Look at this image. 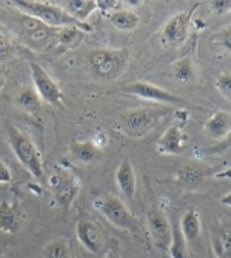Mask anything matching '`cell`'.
<instances>
[{
  "label": "cell",
  "mask_w": 231,
  "mask_h": 258,
  "mask_svg": "<svg viewBox=\"0 0 231 258\" xmlns=\"http://www.w3.org/2000/svg\"><path fill=\"white\" fill-rule=\"evenodd\" d=\"M156 149L162 155H182L187 149V136L179 125H171L157 139Z\"/></svg>",
  "instance_id": "obj_14"
},
{
  "label": "cell",
  "mask_w": 231,
  "mask_h": 258,
  "mask_svg": "<svg viewBox=\"0 0 231 258\" xmlns=\"http://www.w3.org/2000/svg\"><path fill=\"white\" fill-rule=\"evenodd\" d=\"M43 258H69V247L63 240H54L42 250Z\"/></svg>",
  "instance_id": "obj_26"
},
{
  "label": "cell",
  "mask_w": 231,
  "mask_h": 258,
  "mask_svg": "<svg viewBox=\"0 0 231 258\" xmlns=\"http://www.w3.org/2000/svg\"><path fill=\"white\" fill-rule=\"evenodd\" d=\"M111 25L119 31H133L139 27L141 19L131 10H118L106 16Z\"/></svg>",
  "instance_id": "obj_23"
},
{
  "label": "cell",
  "mask_w": 231,
  "mask_h": 258,
  "mask_svg": "<svg viewBox=\"0 0 231 258\" xmlns=\"http://www.w3.org/2000/svg\"><path fill=\"white\" fill-rule=\"evenodd\" d=\"M4 85V76H2V72H0V88Z\"/></svg>",
  "instance_id": "obj_36"
},
{
  "label": "cell",
  "mask_w": 231,
  "mask_h": 258,
  "mask_svg": "<svg viewBox=\"0 0 231 258\" xmlns=\"http://www.w3.org/2000/svg\"><path fill=\"white\" fill-rule=\"evenodd\" d=\"M99 212L118 229L136 233L139 230V223L130 209L118 197H105L96 203Z\"/></svg>",
  "instance_id": "obj_5"
},
{
  "label": "cell",
  "mask_w": 231,
  "mask_h": 258,
  "mask_svg": "<svg viewBox=\"0 0 231 258\" xmlns=\"http://www.w3.org/2000/svg\"><path fill=\"white\" fill-rule=\"evenodd\" d=\"M20 229V210L16 203H0V230L5 233H16Z\"/></svg>",
  "instance_id": "obj_20"
},
{
  "label": "cell",
  "mask_w": 231,
  "mask_h": 258,
  "mask_svg": "<svg viewBox=\"0 0 231 258\" xmlns=\"http://www.w3.org/2000/svg\"><path fill=\"white\" fill-rule=\"evenodd\" d=\"M73 19L85 23V20L97 10L96 0H66V2H57Z\"/></svg>",
  "instance_id": "obj_21"
},
{
  "label": "cell",
  "mask_w": 231,
  "mask_h": 258,
  "mask_svg": "<svg viewBox=\"0 0 231 258\" xmlns=\"http://www.w3.org/2000/svg\"><path fill=\"white\" fill-rule=\"evenodd\" d=\"M14 53V45L11 40L4 36V33H0V62H7Z\"/></svg>",
  "instance_id": "obj_30"
},
{
  "label": "cell",
  "mask_w": 231,
  "mask_h": 258,
  "mask_svg": "<svg viewBox=\"0 0 231 258\" xmlns=\"http://www.w3.org/2000/svg\"><path fill=\"white\" fill-rule=\"evenodd\" d=\"M7 133H8L10 146H11L16 158L19 159V162L34 178L40 179L43 176V159H42L39 149L33 143V139L14 125H8Z\"/></svg>",
  "instance_id": "obj_4"
},
{
  "label": "cell",
  "mask_w": 231,
  "mask_h": 258,
  "mask_svg": "<svg viewBox=\"0 0 231 258\" xmlns=\"http://www.w3.org/2000/svg\"><path fill=\"white\" fill-rule=\"evenodd\" d=\"M8 7L16 8L25 13L39 22L45 23L51 28H77L79 31H92V27L88 23H82L69 16L59 4L50 2H34V0H16V2H7Z\"/></svg>",
  "instance_id": "obj_2"
},
{
  "label": "cell",
  "mask_w": 231,
  "mask_h": 258,
  "mask_svg": "<svg viewBox=\"0 0 231 258\" xmlns=\"http://www.w3.org/2000/svg\"><path fill=\"white\" fill-rule=\"evenodd\" d=\"M71 156L82 162V164H91L99 159L100 156V149L96 146L92 141H79V143H73L71 149H69Z\"/></svg>",
  "instance_id": "obj_22"
},
{
  "label": "cell",
  "mask_w": 231,
  "mask_h": 258,
  "mask_svg": "<svg viewBox=\"0 0 231 258\" xmlns=\"http://www.w3.org/2000/svg\"><path fill=\"white\" fill-rule=\"evenodd\" d=\"M76 237L79 243L91 253H102L105 247V237L100 227L89 220H82L76 226Z\"/></svg>",
  "instance_id": "obj_12"
},
{
  "label": "cell",
  "mask_w": 231,
  "mask_h": 258,
  "mask_svg": "<svg viewBox=\"0 0 231 258\" xmlns=\"http://www.w3.org/2000/svg\"><path fill=\"white\" fill-rule=\"evenodd\" d=\"M51 189L54 192V200L59 207L66 214L80 190V181L68 170H59L50 178Z\"/></svg>",
  "instance_id": "obj_8"
},
{
  "label": "cell",
  "mask_w": 231,
  "mask_h": 258,
  "mask_svg": "<svg viewBox=\"0 0 231 258\" xmlns=\"http://www.w3.org/2000/svg\"><path fill=\"white\" fill-rule=\"evenodd\" d=\"M179 229L182 232V235L185 238V241H196L200 237L202 232V223H200V215L196 209H188L185 210V214L180 218L179 223Z\"/></svg>",
  "instance_id": "obj_19"
},
{
  "label": "cell",
  "mask_w": 231,
  "mask_h": 258,
  "mask_svg": "<svg viewBox=\"0 0 231 258\" xmlns=\"http://www.w3.org/2000/svg\"><path fill=\"white\" fill-rule=\"evenodd\" d=\"M30 72H31L34 90L37 91L40 99L50 105L63 108L65 96L57 82L48 75V72L37 62H30Z\"/></svg>",
  "instance_id": "obj_7"
},
{
  "label": "cell",
  "mask_w": 231,
  "mask_h": 258,
  "mask_svg": "<svg viewBox=\"0 0 231 258\" xmlns=\"http://www.w3.org/2000/svg\"><path fill=\"white\" fill-rule=\"evenodd\" d=\"M213 40L220 45L223 50H226L228 53H231V27H225L223 30L217 31L213 36Z\"/></svg>",
  "instance_id": "obj_29"
},
{
  "label": "cell",
  "mask_w": 231,
  "mask_h": 258,
  "mask_svg": "<svg viewBox=\"0 0 231 258\" xmlns=\"http://www.w3.org/2000/svg\"><path fill=\"white\" fill-rule=\"evenodd\" d=\"M171 258H191L188 250V243L185 241L182 232L179 229V224L171 223V243L168 247Z\"/></svg>",
  "instance_id": "obj_25"
},
{
  "label": "cell",
  "mask_w": 231,
  "mask_h": 258,
  "mask_svg": "<svg viewBox=\"0 0 231 258\" xmlns=\"http://www.w3.org/2000/svg\"><path fill=\"white\" fill-rule=\"evenodd\" d=\"M216 88L225 99L231 101V73L219 75L216 79Z\"/></svg>",
  "instance_id": "obj_28"
},
{
  "label": "cell",
  "mask_w": 231,
  "mask_h": 258,
  "mask_svg": "<svg viewBox=\"0 0 231 258\" xmlns=\"http://www.w3.org/2000/svg\"><path fill=\"white\" fill-rule=\"evenodd\" d=\"M220 204H222V206H226V207H231V192L226 194V195H223V197L220 198Z\"/></svg>",
  "instance_id": "obj_35"
},
{
  "label": "cell",
  "mask_w": 231,
  "mask_h": 258,
  "mask_svg": "<svg viewBox=\"0 0 231 258\" xmlns=\"http://www.w3.org/2000/svg\"><path fill=\"white\" fill-rule=\"evenodd\" d=\"M116 182H118V187L121 189L122 195L128 200L133 201L136 197V187H137V181H136V173H134V167L130 159H124L118 170H116Z\"/></svg>",
  "instance_id": "obj_16"
},
{
  "label": "cell",
  "mask_w": 231,
  "mask_h": 258,
  "mask_svg": "<svg viewBox=\"0 0 231 258\" xmlns=\"http://www.w3.org/2000/svg\"><path fill=\"white\" fill-rule=\"evenodd\" d=\"M122 91L130 93L133 96H137L145 101H153V102H162V104H171V105H179L185 102L182 98L173 95L168 90L157 87L151 82H144V81H136L131 84H127L122 87Z\"/></svg>",
  "instance_id": "obj_9"
},
{
  "label": "cell",
  "mask_w": 231,
  "mask_h": 258,
  "mask_svg": "<svg viewBox=\"0 0 231 258\" xmlns=\"http://www.w3.org/2000/svg\"><path fill=\"white\" fill-rule=\"evenodd\" d=\"M86 63L96 79L116 81L125 73L130 63V51L127 48H97L88 54Z\"/></svg>",
  "instance_id": "obj_3"
},
{
  "label": "cell",
  "mask_w": 231,
  "mask_h": 258,
  "mask_svg": "<svg viewBox=\"0 0 231 258\" xmlns=\"http://www.w3.org/2000/svg\"><path fill=\"white\" fill-rule=\"evenodd\" d=\"M208 7L214 14H225L231 11V0H213Z\"/></svg>",
  "instance_id": "obj_32"
},
{
  "label": "cell",
  "mask_w": 231,
  "mask_h": 258,
  "mask_svg": "<svg viewBox=\"0 0 231 258\" xmlns=\"http://www.w3.org/2000/svg\"><path fill=\"white\" fill-rule=\"evenodd\" d=\"M213 169L203 164L188 162L183 164L177 172V181L180 185L187 190H199L200 187L206 182V179L211 176Z\"/></svg>",
  "instance_id": "obj_13"
},
{
  "label": "cell",
  "mask_w": 231,
  "mask_h": 258,
  "mask_svg": "<svg viewBox=\"0 0 231 258\" xmlns=\"http://www.w3.org/2000/svg\"><path fill=\"white\" fill-rule=\"evenodd\" d=\"M210 241L216 258H231V224L217 223L213 226Z\"/></svg>",
  "instance_id": "obj_15"
},
{
  "label": "cell",
  "mask_w": 231,
  "mask_h": 258,
  "mask_svg": "<svg viewBox=\"0 0 231 258\" xmlns=\"http://www.w3.org/2000/svg\"><path fill=\"white\" fill-rule=\"evenodd\" d=\"M13 181V173L4 161H0V184H8Z\"/></svg>",
  "instance_id": "obj_33"
},
{
  "label": "cell",
  "mask_w": 231,
  "mask_h": 258,
  "mask_svg": "<svg viewBox=\"0 0 231 258\" xmlns=\"http://www.w3.org/2000/svg\"><path fill=\"white\" fill-rule=\"evenodd\" d=\"M171 75L179 82H193L196 79V68L191 56H185L176 60L171 67Z\"/></svg>",
  "instance_id": "obj_24"
},
{
  "label": "cell",
  "mask_w": 231,
  "mask_h": 258,
  "mask_svg": "<svg viewBox=\"0 0 231 258\" xmlns=\"http://www.w3.org/2000/svg\"><path fill=\"white\" fill-rule=\"evenodd\" d=\"M231 132V116L229 113L219 110L213 113L211 118L203 124V133L214 141H222Z\"/></svg>",
  "instance_id": "obj_17"
},
{
  "label": "cell",
  "mask_w": 231,
  "mask_h": 258,
  "mask_svg": "<svg viewBox=\"0 0 231 258\" xmlns=\"http://www.w3.org/2000/svg\"><path fill=\"white\" fill-rule=\"evenodd\" d=\"M162 116L160 110L154 108H134L122 116V130L131 138H142L148 135Z\"/></svg>",
  "instance_id": "obj_6"
},
{
  "label": "cell",
  "mask_w": 231,
  "mask_h": 258,
  "mask_svg": "<svg viewBox=\"0 0 231 258\" xmlns=\"http://www.w3.org/2000/svg\"><path fill=\"white\" fill-rule=\"evenodd\" d=\"M16 10V8H14ZM7 23L11 31L20 37V40L36 51H48L57 43V28L46 27L37 19L22 13L19 10L5 14Z\"/></svg>",
  "instance_id": "obj_1"
},
{
  "label": "cell",
  "mask_w": 231,
  "mask_h": 258,
  "mask_svg": "<svg viewBox=\"0 0 231 258\" xmlns=\"http://www.w3.org/2000/svg\"><path fill=\"white\" fill-rule=\"evenodd\" d=\"M147 229L153 244L160 250H168L171 243V221L160 209L153 207L147 212Z\"/></svg>",
  "instance_id": "obj_10"
},
{
  "label": "cell",
  "mask_w": 231,
  "mask_h": 258,
  "mask_svg": "<svg viewBox=\"0 0 231 258\" xmlns=\"http://www.w3.org/2000/svg\"><path fill=\"white\" fill-rule=\"evenodd\" d=\"M188 28H190V14L187 11L177 13L162 28L160 40L167 48H179L188 37Z\"/></svg>",
  "instance_id": "obj_11"
},
{
  "label": "cell",
  "mask_w": 231,
  "mask_h": 258,
  "mask_svg": "<svg viewBox=\"0 0 231 258\" xmlns=\"http://www.w3.org/2000/svg\"><path fill=\"white\" fill-rule=\"evenodd\" d=\"M0 258H4V256H2V255H0Z\"/></svg>",
  "instance_id": "obj_37"
},
{
  "label": "cell",
  "mask_w": 231,
  "mask_h": 258,
  "mask_svg": "<svg viewBox=\"0 0 231 258\" xmlns=\"http://www.w3.org/2000/svg\"><path fill=\"white\" fill-rule=\"evenodd\" d=\"M228 149H231V132L226 135V138H225V139H222V141H220V143H219L216 147L210 149V152L216 153V152H223V150H228Z\"/></svg>",
  "instance_id": "obj_34"
},
{
  "label": "cell",
  "mask_w": 231,
  "mask_h": 258,
  "mask_svg": "<svg viewBox=\"0 0 231 258\" xmlns=\"http://www.w3.org/2000/svg\"><path fill=\"white\" fill-rule=\"evenodd\" d=\"M16 104L34 118H40L42 114V99L37 95L34 87H23L16 96Z\"/></svg>",
  "instance_id": "obj_18"
},
{
  "label": "cell",
  "mask_w": 231,
  "mask_h": 258,
  "mask_svg": "<svg viewBox=\"0 0 231 258\" xmlns=\"http://www.w3.org/2000/svg\"><path fill=\"white\" fill-rule=\"evenodd\" d=\"M80 37H82V31H79L77 28H60L57 31V43L56 45H62V46L74 45L76 42H79Z\"/></svg>",
  "instance_id": "obj_27"
},
{
  "label": "cell",
  "mask_w": 231,
  "mask_h": 258,
  "mask_svg": "<svg viewBox=\"0 0 231 258\" xmlns=\"http://www.w3.org/2000/svg\"><path fill=\"white\" fill-rule=\"evenodd\" d=\"M121 4L122 2H118V0H96L97 10L106 13V16L111 14V13H114V11L121 10Z\"/></svg>",
  "instance_id": "obj_31"
}]
</instances>
